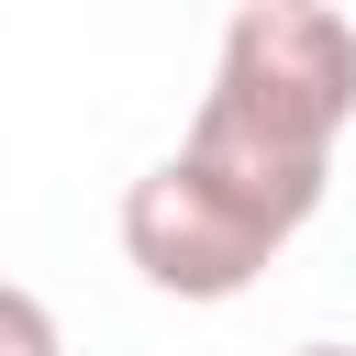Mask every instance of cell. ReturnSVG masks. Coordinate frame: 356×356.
I'll return each instance as SVG.
<instances>
[{
	"instance_id": "1",
	"label": "cell",
	"mask_w": 356,
	"mask_h": 356,
	"mask_svg": "<svg viewBox=\"0 0 356 356\" xmlns=\"http://www.w3.org/2000/svg\"><path fill=\"white\" fill-rule=\"evenodd\" d=\"M323 211V178L234 156V145H178L122 189V256L145 267V289L167 300H234L267 278V256Z\"/></svg>"
},
{
	"instance_id": "2",
	"label": "cell",
	"mask_w": 356,
	"mask_h": 356,
	"mask_svg": "<svg viewBox=\"0 0 356 356\" xmlns=\"http://www.w3.org/2000/svg\"><path fill=\"white\" fill-rule=\"evenodd\" d=\"M345 122H356V22L334 0H234L189 134L267 156V167H300V178H334Z\"/></svg>"
},
{
	"instance_id": "3",
	"label": "cell",
	"mask_w": 356,
	"mask_h": 356,
	"mask_svg": "<svg viewBox=\"0 0 356 356\" xmlns=\"http://www.w3.org/2000/svg\"><path fill=\"white\" fill-rule=\"evenodd\" d=\"M0 356H67V334H56V312L22 289V278H0Z\"/></svg>"
},
{
	"instance_id": "4",
	"label": "cell",
	"mask_w": 356,
	"mask_h": 356,
	"mask_svg": "<svg viewBox=\"0 0 356 356\" xmlns=\"http://www.w3.org/2000/svg\"><path fill=\"white\" fill-rule=\"evenodd\" d=\"M300 356H356V345H300Z\"/></svg>"
}]
</instances>
